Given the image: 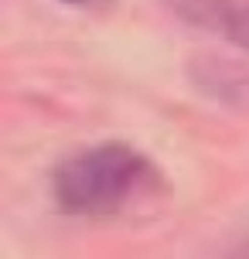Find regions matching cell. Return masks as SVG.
Masks as SVG:
<instances>
[{"label": "cell", "mask_w": 249, "mask_h": 259, "mask_svg": "<svg viewBox=\"0 0 249 259\" xmlns=\"http://www.w3.org/2000/svg\"><path fill=\"white\" fill-rule=\"evenodd\" d=\"M65 4H96V0H65Z\"/></svg>", "instance_id": "5"}, {"label": "cell", "mask_w": 249, "mask_h": 259, "mask_svg": "<svg viewBox=\"0 0 249 259\" xmlns=\"http://www.w3.org/2000/svg\"><path fill=\"white\" fill-rule=\"evenodd\" d=\"M150 178V164L127 143H103L55 167L52 194L72 215H106L130 201Z\"/></svg>", "instance_id": "1"}, {"label": "cell", "mask_w": 249, "mask_h": 259, "mask_svg": "<svg viewBox=\"0 0 249 259\" xmlns=\"http://www.w3.org/2000/svg\"><path fill=\"white\" fill-rule=\"evenodd\" d=\"M188 78L201 96H209L219 106L232 109H249V68L232 58L219 55H198L188 65Z\"/></svg>", "instance_id": "2"}, {"label": "cell", "mask_w": 249, "mask_h": 259, "mask_svg": "<svg viewBox=\"0 0 249 259\" xmlns=\"http://www.w3.org/2000/svg\"><path fill=\"white\" fill-rule=\"evenodd\" d=\"M222 34L236 45L239 52L249 55V0H236V7H232V14H229Z\"/></svg>", "instance_id": "4"}, {"label": "cell", "mask_w": 249, "mask_h": 259, "mask_svg": "<svg viewBox=\"0 0 249 259\" xmlns=\"http://www.w3.org/2000/svg\"><path fill=\"white\" fill-rule=\"evenodd\" d=\"M168 7L181 17L184 24L219 34L225 27V21H229L232 7H236V0H168Z\"/></svg>", "instance_id": "3"}]
</instances>
